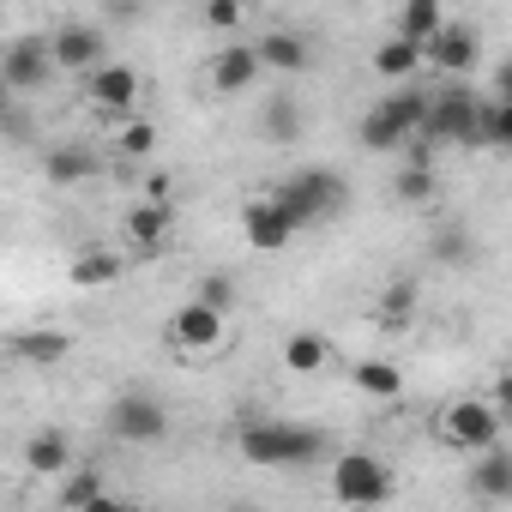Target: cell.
I'll use <instances>...</instances> for the list:
<instances>
[{"label":"cell","instance_id":"17","mask_svg":"<svg viewBox=\"0 0 512 512\" xmlns=\"http://www.w3.org/2000/svg\"><path fill=\"white\" fill-rule=\"evenodd\" d=\"M440 25H446L440 0H410V7L398 13V43H410V49H428V43L440 37Z\"/></svg>","mask_w":512,"mask_h":512},{"label":"cell","instance_id":"32","mask_svg":"<svg viewBox=\"0 0 512 512\" xmlns=\"http://www.w3.org/2000/svg\"><path fill=\"white\" fill-rule=\"evenodd\" d=\"M205 25H211V31H235V25H241V7H235V0H211V7H205Z\"/></svg>","mask_w":512,"mask_h":512},{"label":"cell","instance_id":"19","mask_svg":"<svg viewBox=\"0 0 512 512\" xmlns=\"http://www.w3.org/2000/svg\"><path fill=\"white\" fill-rule=\"evenodd\" d=\"M512 139V103L506 97H482L476 103V151H500Z\"/></svg>","mask_w":512,"mask_h":512},{"label":"cell","instance_id":"9","mask_svg":"<svg viewBox=\"0 0 512 512\" xmlns=\"http://www.w3.org/2000/svg\"><path fill=\"white\" fill-rule=\"evenodd\" d=\"M223 338H229V314H211L199 302H187V308L169 314V344L187 350V356H211Z\"/></svg>","mask_w":512,"mask_h":512},{"label":"cell","instance_id":"13","mask_svg":"<svg viewBox=\"0 0 512 512\" xmlns=\"http://www.w3.org/2000/svg\"><path fill=\"white\" fill-rule=\"evenodd\" d=\"M422 61H434L440 73H470V67L482 61V43H476V31H464V25H440V37L422 49Z\"/></svg>","mask_w":512,"mask_h":512},{"label":"cell","instance_id":"29","mask_svg":"<svg viewBox=\"0 0 512 512\" xmlns=\"http://www.w3.org/2000/svg\"><path fill=\"white\" fill-rule=\"evenodd\" d=\"M97 494H103V476H97V470H73V476L61 482V500H67L73 512H79V506H91Z\"/></svg>","mask_w":512,"mask_h":512},{"label":"cell","instance_id":"25","mask_svg":"<svg viewBox=\"0 0 512 512\" xmlns=\"http://www.w3.org/2000/svg\"><path fill=\"white\" fill-rule=\"evenodd\" d=\"M374 73H380V79H392V85H398V79H416V73H422V49H410V43H398V37H392V43H380V49H374Z\"/></svg>","mask_w":512,"mask_h":512},{"label":"cell","instance_id":"26","mask_svg":"<svg viewBox=\"0 0 512 512\" xmlns=\"http://www.w3.org/2000/svg\"><path fill=\"white\" fill-rule=\"evenodd\" d=\"M356 386H362L368 398H398V392H404V368L374 356V362H362V368H356Z\"/></svg>","mask_w":512,"mask_h":512},{"label":"cell","instance_id":"2","mask_svg":"<svg viewBox=\"0 0 512 512\" xmlns=\"http://www.w3.org/2000/svg\"><path fill=\"white\" fill-rule=\"evenodd\" d=\"M344 193H350V187H344V175H338V169H296V175H290V181H278L266 199H272L296 229H302V223L332 217V211L344 205Z\"/></svg>","mask_w":512,"mask_h":512},{"label":"cell","instance_id":"21","mask_svg":"<svg viewBox=\"0 0 512 512\" xmlns=\"http://www.w3.org/2000/svg\"><path fill=\"white\" fill-rule=\"evenodd\" d=\"M169 223H175V205L145 199V205H133V211H127V241H133V247H157V241L169 235Z\"/></svg>","mask_w":512,"mask_h":512},{"label":"cell","instance_id":"22","mask_svg":"<svg viewBox=\"0 0 512 512\" xmlns=\"http://www.w3.org/2000/svg\"><path fill=\"white\" fill-rule=\"evenodd\" d=\"M326 362H332V344L320 332H290L284 338V368L290 374H320Z\"/></svg>","mask_w":512,"mask_h":512},{"label":"cell","instance_id":"30","mask_svg":"<svg viewBox=\"0 0 512 512\" xmlns=\"http://www.w3.org/2000/svg\"><path fill=\"white\" fill-rule=\"evenodd\" d=\"M428 193H434V169L410 163V169L398 175V199H410V205H416V199H428Z\"/></svg>","mask_w":512,"mask_h":512},{"label":"cell","instance_id":"27","mask_svg":"<svg viewBox=\"0 0 512 512\" xmlns=\"http://www.w3.org/2000/svg\"><path fill=\"white\" fill-rule=\"evenodd\" d=\"M266 133H272L278 145H290V139L302 133V109H296V97H272V103H266Z\"/></svg>","mask_w":512,"mask_h":512},{"label":"cell","instance_id":"4","mask_svg":"<svg viewBox=\"0 0 512 512\" xmlns=\"http://www.w3.org/2000/svg\"><path fill=\"white\" fill-rule=\"evenodd\" d=\"M422 115H428V91H398V97H380L368 115H362V145L368 151H398L422 133Z\"/></svg>","mask_w":512,"mask_h":512},{"label":"cell","instance_id":"36","mask_svg":"<svg viewBox=\"0 0 512 512\" xmlns=\"http://www.w3.org/2000/svg\"><path fill=\"white\" fill-rule=\"evenodd\" d=\"M223 512H260V506H223Z\"/></svg>","mask_w":512,"mask_h":512},{"label":"cell","instance_id":"35","mask_svg":"<svg viewBox=\"0 0 512 512\" xmlns=\"http://www.w3.org/2000/svg\"><path fill=\"white\" fill-rule=\"evenodd\" d=\"M7 109H13V91H7V79H0V121H7Z\"/></svg>","mask_w":512,"mask_h":512},{"label":"cell","instance_id":"15","mask_svg":"<svg viewBox=\"0 0 512 512\" xmlns=\"http://www.w3.org/2000/svg\"><path fill=\"white\" fill-rule=\"evenodd\" d=\"M253 61L272 67V73H302L314 55H308V43H302L296 31H266L260 43H253Z\"/></svg>","mask_w":512,"mask_h":512},{"label":"cell","instance_id":"34","mask_svg":"<svg viewBox=\"0 0 512 512\" xmlns=\"http://www.w3.org/2000/svg\"><path fill=\"white\" fill-rule=\"evenodd\" d=\"M79 512H139V506H133V500H121V494H109V488H103V494H97V500H91V506H79Z\"/></svg>","mask_w":512,"mask_h":512},{"label":"cell","instance_id":"6","mask_svg":"<svg viewBox=\"0 0 512 512\" xmlns=\"http://www.w3.org/2000/svg\"><path fill=\"white\" fill-rule=\"evenodd\" d=\"M476 103H482V97H470V91H458V85H452V91H434V97H428V115H422V133H416V139H422V145H428V139L476 145Z\"/></svg>","mask_w":512,"mask_h":512},{"label":"cell","instance_id":"8","mask_svg":"<svg viewBox=\"0 0 512 512\" xmlns=\"http://www.w3.org/2000/svg\"><path fill=\"white\" fill-rule=\"evenodd\" d=\"M85 97H91V109L133 121V103H139V73H133L127 61H103L97 73H85Z\"/></svg>","mask_w":512,"mask_h":512},{"label":"cell","instance_id":"23","mask_svg":"<svg viewBox=\"0 0 512 512\" xmlns=\"http://www.w3.org/2000/svg\"><path fill=\"white\" fill-rule=\"evenodd\" d=\"M470 482H476L482 500H506V494H512V458H506V446L482 452V464L470 470Z\"/></svg>","mask_w":512,"mask_h":512},{"label":"cell","instance_id":"5","mask_svg":"<svg viewBox=\"0 0 512 512\" xmlns=\"http://www.w3.org/2000/svg\"><path fill=\"white\" fill-rule=\"evenodd\" d=\"M440 440L458 446V452H494L500 446V410L482 404V398H458L440 416Z\"/></svg>","mask_w":512,"mask_h":512},{"label":"cell","instance_id":"31","mask_svg":"<svg viewBox=\"0 0 512 512\" xmlns=\"http://www.w3.org/2000/svg\"><path fill=\"white\" fill-rule=\"evenodd\" d=\"M193 302H199V308H211V314H229V302H235V290H229V278H205Z\"/></svg>","mask_w":512,"mask_h":512},{"label":"cell","instance_id":"7","mask_svg":"<svg viewBox=\"0 0 512 512\" xmlns=\"http://www.w3.org/2000/svg\"><path fill=\"white\" fill-rule=\"evenodd\" d=\"M109 434L127 440V446H157V440L169 434V410H163V398H151V392H121L115 410H109Z\"/></svg>","mask_w":512,"mask_h":512},{"label":"cell","instance_id":"10","mask_svg":"<svg viewBox=\"0 0 512 512\" xmlns=\"http://www.w3.org/2000/svg\"><path fill=\"white\" fill-rule=\"evenodd\" d=\"M49 61L61 67V73H97L103 67V31L97 25H61L55 37H49Z\"/></svg>","mask_w":512,"mask_h":512},{"label":"cell","instance_id":"1","mask_svg":"<svg viewBox=\"0 0 512 512\" xmlns=\"http://www.w3.org/2000/svg\"><path fill=\"white\" fill-rule=\"evenodd\" d=\"M241 458L260 464V470H302V464H320L326 458V434L308 428V422H247L235 434Z\"/></svg>","mask_w":512,"mask_h":512},{"label":"cell","instance_id":"28","mask_svg":"<svg viewBox=\"0 0 512 512\" xmlns=\"http://www.w3.org/2000/svg\"><path fill=\"white\" fill-rule=\"evenodd\" d=\"M115 151H121V157H151V151H157V127H151V121H121Z\"/></svg>","mask_w":512,"mask_h":512},{"label":"cell","instance_id":"24","mask_svg":"<svg viewBox=\"0 0 512 512\" xmlns=\"http://www.w3.org/2000/svg\"><path fill=\"white\" fill-rule=\"evenodd\" d=\"M115 278H121V253L97 247V253H79V260H73V284L79 290H109Z\"/></svg>","mask_w":512,"mask_h":512},{"label":"cell","instance_id":"14","mask_svg":"<svg viewBox=\"0 0 512 512\" xmlns=\"http://www.w3.org/2000/svg\"><path fill=\"white\" fill-rule=\"evenodd\" d=\"M25 470H31V476H67V470H73L67 434H61V428H37V434L25 440Z\"/></svg>","mask_w":512,"mask_h":512},{"label":"cell","instance_id":"16","mask_svg":"<svg viewBox=\"0 0 512 512\" xmlns=\"http://www.w3.org/2000/svg\"><path fill=\"white\" fill-rule=\"evenodd\" d=\"M253 79H260V61H253V49H241V43L217 49V61H211V85H217L223 97H241Z\"/></svg>","mask_w":512,"mask_h":512},{"label":"cell","instance_id":"33","mask_svg":"<svg viewBox=\"0 0 512 512\" xmlns=\"http://www.w3.org/2000/svg\"><path fill=\"white\" fill-rule=\"evenodd\" d=\"M410 302H416V290H410V284H392V290H386V320H404Z\"/></svg>","mask_w":512,"mask_h":512},{"label":"cell","instance_id":"12","mask_svg":"<svg viewBox=\"0 0 512 512\" xmlns=\"http://www.w3.org/2000/svg\"><path fill=\"white\" fill-rule=\"evenodd\" d=\"M49 73H55V61H49V37H25V43L7 49V61H0V79H7L13 97H19V91H37Z\"/></svg>","mask_w":512,"mask_h":512},{"label":"cell","instance_id":"11","mask_svg":"<svg viewBox=\"0 0 512 512\" xmlns=\"http://www.w3.org/2000/svg\"><path fill=\"white\" fill-rule=\"evenodd\" d=\"M241 241L260 247V253H278V247L296 241V223H290L272 199H247V205H241Z\"/></svg>","mask_w":512,"mask_h":512},{"label":"cell","instance_id":"3","mask_svg":"<svg viewBox=\"0 0 512 512\" xmlns=\"http://www.w3.org/2000/svg\"><path fill=\"white\" fill-rule=\"evenodd\" d=\"M332 500L338 506H356V512H368V506H386L392 500V464L386 458H374V452H338L332 458Z\"/></svg>","mask_w":512,"mask_h":512},{"label":"cell","instance_id":"18","mask_svg":"<svg viewBox=\"0 0 512 512\" xmlns=\"http://www.w3.org/2000/svg\"><path fill=\"white\" fill-rule=\"evenodd\" d=\"M13 350H19L31 368H55V362H67L73 338H67V332H55V326H37V332H19V338H13Z\"/></svg>","mask_w":512,"mask_h":512},{"label":"cell","instance_id":"20","mask_svg":"<svg viewBox=\"0 0 512 512\" xmlns=\"http://www.w3.org/2000/svg\"><path fill=\"white\" fill-rule=\"evenodd\" d=\"M43 175H49L55 187H79V181H91V175H97V157H91V151H79V145H55V151L43 157Z\"/></svg>","mask_w":512,"mask_h":512}]
</instances>
